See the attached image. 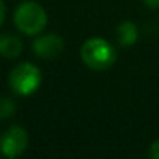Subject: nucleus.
<instances>
[{
  "label": "nucleus",
  "instance_id": "nucleus-7",
  "mask_svg": "<svg viewBox=\"0 0 159 159\" xmlns=\"http://www.w3.org/2000/svg\"><path fill=\"white\" fill-rule=\"evenodd\" d=\"M116 36H117V42L122 47H131L139 39V28L133 20H123L119 24L116 30Z\"/></svg>",
  "mask_w": 159,
  "mask_h": 159
},
{
  "label": "nucleus",
  "instance_id": "nucleus-9",
  "mask_svg": "<svg viewBox=\"0 0 159 159\" xmlns=\"http://www.w3.org/2000/svg\"><path fill=\"white\" fill-rule=\"evenodd\" d=\"M148 156L153 157V159H159V139L154 140L150 147V151H148Z\"/></svg>",
  "mask_w": 159,
  "mask_h": 159
},
{
  "label": "nucleus",
  "instance_id": "nucleus-2",
  "mask_svg": "<svg viewBox=\"0 0 159 159\" xmlns=\"http://www.w3.org/2000/svg\"><path fill=\"white\" fill-rule=\"evenodd\" d=\"M48 17L42 5L28 0L22 2L14 11V25L16 28L27 36L41 34L47 27Z\"/></svg>",
  "mask_w": 159,
  "mask_h": 159
},
{
  "label": "nucleus",
  "instance_id": "nucleus-4",
  "mask_svg": "<svg viewBox=\"0 0 159 159\" xmlns=\"http://www.w3.org/2000/svg\"><path fill=\"white\" fill-rule=\"evenodd\" d=\"M28 147V133L19 126H10L2 136H0V153L7 157L20 156Z\"/></svg>",
  "mask_w": 159,
  "mask_h": 159
},
{
  "label": "nucleus",
  "instance_id": "nucleus-10",
  "mask_svg": "<svg viewBox=\"0 0 159 159\" xmlns=\"http://www.w3.org/2000/svg\"><path fill=\"white\" fill-rule=\"evenodd\" d=\"M5 16H7V7H5V2H3V0H0V27L3 25Z\"/></svg>",
  "mask_w": 159,
  "mask_h": 159
},
{
  "label": "nucleus",
  "instance_id": "nucleus-1",
  "mask_svg": "<svg viewBox=\"0 0 159 159\" xmlns=\"http://www.w3.org/2000/svg\"><path fill=\"white\" fill-rule=\"evenodd\" d=\"M81 61L95 72L108 70L117 59L116 48L103 38H89L80 50Z\"/></svg>",
  "mask_w": 159,
  "mask_h": 159
},
{
  "label": "nucleus",
  "instance_id": "nucleus-11",
  "mask_svg": "<svg viewBox=\"0 0 159 159\" xmlns=\"http://www.w3.org/2000/svg\"><path fill=\"white\" fill-rule=\"evenodd\" d=\"M142 2H143V5H145L147 8H150V10L159 8V0H142Z\"/></svg>",
  "mask_w": 159,
  "mask_h": 159
},
{
  "label": "nucleus",
  "instance_id": "nucleus-5",
  "mask_svg": "<svg viewBox=\"0 0 159 159\" xmlns=\"http://www.w3.org/2000/svg\"><path fill=\"white\" fill-rule=\"evenodd\" d=\"M64 52V41L56 33L39 34L33 41V53L45 61L56 59Z\"/></svg>",
  "mask_w": 159,
  "mask_h": 159
},
{
  "label": "nucleus",
  "instance_id": "nucleus-3",
  "mask_svg": "<svg viewBox=\"0 0 159 159\" xmlns=\"http://www.w3.org/2000/svg\"><path fill=\"white\" fill-rule=\"evenodd\" d=\"M42 81V75L38 66H34L33 62H20L16 67H13V70L10 72L8 76V83L11 91L16 95L20 97H28L31 94H34Z\"/></svg>",
  "mask_w": 159,
  "mask_h": 159
},
{
  "label": "nucleus",
  "instance_id": "nucleus-8",
  "mask_svg": "<svg viewBox=\"0 0 159 159\" xmlns=\"http://www.w3.org/2000/svg\"><path fill=\"white\" fill-rule=\"evenodd\" d=\"M16 114V103L8 97L0 98V120H7Z\"/></svg>",
  "mask_w": 159,
  "mask_h": 159
},
{
  "label": "nucleus",
  "instance_id": "nucleus-6",
  "mask_svg": "<svg viewBox=\"0 0 159 159\" xmlns=\"http://www.w3.org/2000/svg\"><path fill=\"white\" fill-rule=\"evenodd\" d=\"M24 44L20 38L14 34H2L0 36V56L7 59H16L22 55Z\"/></svg>",
  "mask_w": 159,
  "mask_h": 159
}]
</instances>
